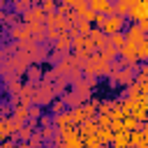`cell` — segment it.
<instances>
[{
  "mask_svg": "<svg viewBox=\"0 0 148 148\" xmlns=\"http://www.w3.org/2000/svg\"><path fill=\"white\" fill-rule=\"evenodd\" d=\"M44 148H51V146H44Z\"/></svg>",
  "mask_w": 148,
  "mask_h": 148,
  "instance_id": "4dcf8cb0",
  "label": "cell"
},
{
  "mask_svg": "<svg viewBox=\"0 0 148 148\" xmlns=\"http://www.w3.org/2000/svg\"><path fill=\"white\" fill-rule=\"evenodd\" d=\"M12 5H14V12H16V14H18V12L25 14V12L32 7V0H16V2H12Z\"/></svg>",
  "mask_w": 148,
  "mask_h": 148,
  "instance_id": "44dd1931",
  "label": "cell"
},
{
  "mask_svg": "<svg viewBox=\"0 0 148 148\" xmlns=\"http://www.w3.org/2000/svg\"><path fill=\"white\" fill-rule=\"evenodd\" d=\"M106 16H109V14H95L92 25H95V28H102V25H104V21H106Z\"/></svg>",
  "mask_w": 148,
  "mask_h": 148,
  "instance_id": "d4e9b609",
  "label": "cell"
},
{
  "mask_svg": "<svg viewBox=\"0 0 148 148\" xmlns=\"http://www.w3.org/2000/svg\"><path fill=\"white\" fill-rule=\"evenodd\" d=\"M132 69H134V67H127V69L113 72V74H111V79H113L116 83H125V86H130V83H132Z\"/></svg>",
  "mask_w": 148,
  "mask_h": 148,
  "instance_id": "9a60e30c",
  "label": "cell"
},
{
  "mask_svg": "<svg viewBox=\"0 0 148 148\" xmlns=\"http://www.w3.org/2000/svg\"><path fill=\"white\" fill-rule=\"evenodd\" d=\"M130 141H132V148H146V143H148L143 130H134V132H130Z\"/></svg>",
  "mask_w": 148,
  "mask_h": 148,
  "instance_id": "2e32d148",
  "label": "cell"
},
{
  "mask_svg": "<svg viewBox=\"0 0 148 148\" xmlns=\"http://www.w3.org/2000/svg\"><path fill=\"white\" fill-rule=\"evenodd\" d=\"M125 130H127V132L139 130V120H136L134 116H125Z\"/></svg>",
  "mask_w": 148,
  "mask_h": 148,
  "instance_id": "cb8c5ba5",
  "label": "cell"
},
{
  "mask_svg": "<svg viewBox=\"0 0 148 148\" xmlns=\"http://www.w3.org/2000/svg\"><path fill=\"white\" fill-rule=\"evenodd\" d=\"M39 118H42V106L39 104H30V120L39 123Z\"/></svg>",
  "mask_w": 148,
  "mask_h": 148,
  "instance_id": "603a6c76",
  "label": "cell"
},
{
  "mask_svg": "<svg viewBox=\"0 0 148 148\" xmlns=\"http://www.w3.org/2000/svg\"><path fill=\"white\" fill-rule=\"evenodd\" d=\"M125 42H127V35H125V32H113V35H109V44H113V46H118V49H123Z\"/></svg>",
  "mask_w": 148,
  "mask_h": 148,
  "instance_id": "ffe728a7",
  "label": "cell"
},
{
  "mask_svg": "<svg viewBox=\"0 0 148 148\" xmlns=\"http://www.w3.org/2000/svg\"><path fill=\"white\" fill-rule=\"evenodd\" d=\"M23 23L35 25V23H46V12L42 9V5H32L25 14H23Z\"/></svg>",
  "mask_w": 148,
  "mask_h": 148,
  "instance_id": "277c9868",
  "label": "cell"
},
{
  "mask_svg": "<svg viewBox=\"0 0 148 148\" xmlns=\"http://www.w3.org/2000/svg\"><path fill=\"white\" fill-rule=\"evenodd\" d=\"M16 123H14V118L9 116V113H5L2 116V120H0V139L2 141H9L12 136H16Z\"/></svg>",
  "mask_w": 148,
  "mask_h": 148,
  "instance_id": "5b68a950",
  "label": "cell"
},
{
  "mask_svg": "<svg viewBox=\"0 0 148 148\" xmlns=\"http://www.w3.org/2000/svg\"><path fill=\"white\" fill-rule=\"evenodd\" d=\"M120 58L127 67H134L136 62H141L139 58V44H132V42H125V46L120 49Z\"/></svg>",
  "mask_w": 148,
  "mask_h": 148,
  "instance_id": "3957f363",
  "label": "cell"
},
{
  "mask_svg": "<svg viewBox=\"0 0 148 148\" xmlns=\"http://www.w3.org/2000/svg\"><path fill=\"white\" fill-rule=\"evenodd\" d=\"M113 134H116V132H113L111 127H99V130H97V136H99V141H102L104 146H106V143H113Z\"/></svg>",
  "mask_w": 148,
  "mask_h": 148,
  "instance_id": "d6986e66",
  "label": "cell"
},
{
  "mask_svg": "<svg viewBox=\"0 0 148 148\" xmlns=\"http://www.w3.org/2000/svg\"><path fill=\"white\" fill-rule=\"evenodd\" d=\"M125 35H127V42H132V44H143L148 39V35L141 28V23H130L127 30H125Z\"/></svg>",
  "mask_w": 148,
  "mask_h": 148,
  "instance_id": "8992f818",
  "label": "cell"
},
{
  "mask_svg": "<svg viewBox=\"0 0 148 148\" xmlns=\"http://www.w3.org/2000/svg\"><path fill=\"white\" fill-rule=\"evenodd\" d=\"M56 95H58V90H56V83H51V81H39V83H35V104H51L53 99H56Z\"/></svg>",
  "mask_w": 148,
  "mask_h": 148,
  "instance_id": "6da1fadb",
  "label": "cell"
},
{
  "mask_svg": "<svg viewBox=\"0 0 148 148\" xmlns=\"http://www.w3.org/2000/svg\"><path fill=\"white\" fill-rule=\"evenodd\" d=\"M148 18V0H136V5L130 12V21L132 23H141Z\"/></svg>",
  "mask_w": 148,
  "mask_h": 148,
  "instance_id": "ba28073f",
  "label": "cell"
},
{
  "mask_svg": "<svg viewBox=\"0 0 148 148\" xmlns=\"http://www.w3.org/2000/svg\"><path fill=\"white\" fill-rule=\"evenodd\" d=\"M72 46H74V37H72L69 30H67V32H60L58 39L53 42V49H58V51H69Z\"/></svg>",
  "mask_w": 148,
  "mask_h": 148,
  "instance_id": "9c48e42d",
  "label": "cell"
},
{
  "mask_svg": "<svg viewBox=\"0 0 148 148\" xmlns=\"http://www.w3.org/2000/svg\"><path fill=\"white\" fill-rule=\"evenodd\" d=\"M25 74H28V83H39V81H44V79H42V69H39L37 65H30Z\"/></svg>",
  "mask_w": 148,
  "mask_h": 148,
  "instance_id": "ac0fdd59",
  "label": "cell"
},
{
  "mask_svg": "<svg viewBox=\"0 0 148 148\" xmlns=\"http://www.w3.org/2000/svg\"><path fill=\"white\" fill-rule=\"evenodd\" d=\"M32 134H35V123H32V120L25 123V125H21V127L16 130V139H18V141H30Z\"/></svg>",
  "mask_w": 148,
  "mask_h": 148,
  "instance_id": "5bb4252c",
  "label": "cell"
},
{
  "mask_svg": "<svg viewBox=\"0 0 148 148\" xmlns=\"http://www.w3.org/2000/svg\"><path fill=\"white\" fill-rule=\"evenodd\" d=\"M141 130H143V134H146V139H148V120L143 123V127H141Z\"/></svg>",
  "mask_w": 148,
  "mask_h": 148,
  "instance_id": "f546056e",
  "label": "cell"
},
{
  "mask_svg": "<svg viewBox=\"0 0 148 148\" xmlns=\"http://www.w3.org/2000/svg\"><path fill=\"white\" fill-rule=\"evenodd\" d=\"M0 148H18V143H12V141H2Z\"/></svg>",
  "mask_w": 148,
  "mask_h": 148,
  "instance_id": "4316f807",
  "label": "cell"
},
{
  "mask_svg": "<svg viewBox=\"0 0 148 148\" xmlns=\"http://www.w3.org/2000/svg\"><path fill=\"white\" fill-rule=\"evenodd\" d=\"M62 111H65V99L51 102V116H58V113H62Z\"/></svg>",
  "mask_w": 148,
  "mask_h": 148,
  "instance_id": "7402d4cb",
  "label": "cell"
},
{
  "mask_svg": "<svg viewBox=\"0 0 148 148\" xmlns=\"http://www.w3.org/2000/svg\"><path fill=\"white\" fill-rule=\"evenodd\" d=\"M118 56H120V49H118V46H113V44H106V46L102 49V58H104L106 62H113Z\"/></svg>",
  "mask_w": 148,
  "mask_h": 148,
  "instance_id": "e0dca14e",
  "label": "cell"
},
{
  "mask_svg": "<svg viewBox=\"0 0 148 148\" xmlns=\"http://www.w3.org/2000/svg\"><path fill=\"white\" fill-rule=\"evenodd\" d=\"M134 5H136V0H116V5H113V14H120V16L130 18V12H132Z\"/></svg>",
  "mask_w": 148,
  "mask_h": 148,
  "instance_id": "7c38bea8",
  "label": "cell"
},
{
  "mask_svg": "<svg viewBox=\"0 0 148 148\" xmlns=\"http://www.w3.org/2000/svg\"><path fill=\"white\" fill-rule=\"evenodd\" d=\"M113 148H132V141H130V132L127 130H120L113 134Z\"/></svg>",
  "mask_w": 148,
  "mask_h": 148,
  "instance_id": "4fadbf2b",
  "label": "cell"
},
{
  "mask_svg": "<svg viewBox=\"0 0 148 148\" xmlns=\"http://www.w3.org/2000/svg\"><path fill=\"white\" fill-rule=\"evenodd\" d=\"M58 2H65V5H69V7H74L79 0H58Z\"/></svg>",
  "mask_w": 148,
  "mask_h": 148,
  "instance_id": "f1b7e54d",
  "label": "cell"
},
{
  "mask_svg": "<svg viewBox=\"0 0 148 148\" xmlns=\"http://www.w3.org/2000/svg\"><path fill=\"white\" fill-rule=\"evenodd\" d=\"M88 5L95 14H113V2L111 0H88Z\"/></svg>",
  "mask_w": 148,
  "mask_h": 148,
  "instance_id": "30bf717a",
  "label": "cell"
},
{
  "mask_svg": "<svg viewBox=\"0 0 148 148\" xmlns=\"http://www.w3.org/2000/svg\"><path fill=\"white\" fill-rule=\"evenodd\" d=\"M12 118H14L16 127L25 125V123L30 120V106H28V104H21V102H16V104H14V111H12Z\"/></svg>",
  "mask_w": 148,
  "mask_h": 148,
  "instance_id": "52a82bcc",
  "label": "cell"
},
{
  "mask_svg": "<svg viewBox=\"0 0 148 148\" xmlns=\"http://www.w3.org/2000/svg\"><path fill=\"white\" fill-rule=\"evenodd\" d=\"M18 148H32L30 141H18Z\"/></svg>",
  "mask_w": 148,
  "mask_h": 148,
  "instance_id": "83f0119b",
  "label": "cell"
},
{
  "mask_svg": "<svg viewBox=\"0 0 148 148\" xmlns=\"http://www.w3.org/2000/svg\"><path fill=\"white\" fill-rule=\"evenodd\" d=\"M125 28H127V18H125V16H120V14H109V16H106V21H104V25H102V30H104L106 35L123 32Z\"/></svg>",
  "mask_w": 148,
  "mask_h": 148,
  "instance_id": "7a4b0ae2",
  "label": "cell"
},
{
  "mask_svg": "<svg viewBox=\"0 0 148 148\" xmlns=\"http://www.w3.org/2000/svg\"><path fill=\"white\" fill-rule=\"evenodd\" d=\"M88 37H90V39H92V42H95V46H97V49H99V51H102V49H104V46H106V44H109V35H106V32H104V30H102V28H92V30H90V35H88Z\"/></svg>",
  "mask_w": 148,
  "mask_h": 148,
  "instance_id": "8fae6325",
  "label": "cell"
},
{
  "mask_svg": "<svg viewBox=\"0 0 148 148\" xmlns=\"http://www.w3.org/2000/svg\"><path fill=\"white\" fill-rule=\"evenodd\" d=\"M139 58L141 60H148V39L143 44H139Z\"/></svg>",
  "mask_w": 148,
  "mask_h": 148,
  "instance_id": "484cf974",
  "label": "cell"
}]
</instances>
